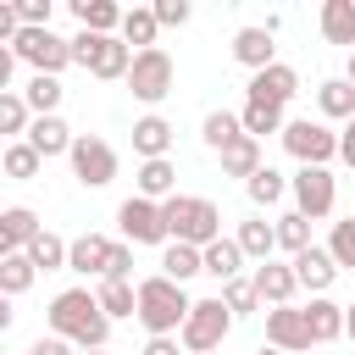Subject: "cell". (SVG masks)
<instances>
[{"mask_svg":"<svg viewBox=\"0 0 355 355\" xmlns=\"http://www.w3.org/2000/svg\"><path fill=\"white\" fill-rule=\"evenodd\" d=\"M161 222H166V239H172V244L205 250V244L222 239V211H216V200H200V194H172V200H161Z\"/></svg>","mask_w":355,"mask_h":355,"instance_id":"2","label":"cell"},{"mask_svg":"<svg viewBox=\"0 0 355 355\" xmlns=\"http://www.w3.org/2000/svg\"><path fill=\"white\" fill-rule=\"evenodd\" d=\"M150 11H155V22H161V28H183V22L194 17V6H189V0H155Z\"/></svg>","mask_w":355,"mask_h":355,"instance_id":"43","label":"cell"},{"mask_svg":"<svg viewBox=\"0 0 355 355\" xmlns=\"http://www.w3.org/2000/svg\"><path fill=\"white\" fill-rule=\"evenodd\" d=\"M344 338H355V305H344Z\"/></svg>","mask_w":355,"mask_h":355,"instance_id":"53","label":"cell"},{"mask_svg":"<svg viewBox=\"0 0 355 355\" xmlns=\"http://www.w3.org/2000/svg\"><path fill=\"white\" fill-rule=\"evenodd\" d=\"M288 189H294V211H300L305 222H316V216H327V211L338 205V183H333L327 166H300Z\"/></svg>","mask_w":355,"mask_h":355,"instance_id":"10","label":"cell"},{"mask_svg":"<svg viewBox=\"0 0 355 355\" xmlns=\"http://www.w3.org/2000/svg\"><path fill=\"white\" fill-rule=\"evenodd\" d=\"M133 150L144 155V161H166V150H172V122L166 116H139L133 122Z\"/></svg>","mask_w":355,"mask_h":355,"instance_id":"21","label":"cell"},{"mask_svg":"<svg viewBox=\"0 0 355 355\" xmlns=\"http://www.w3.org/2000/svg\"><path fill=\"white\" fill-rule=\"evenodd\" d=\"M50 0H17V17H22V28H50Z\"/></svg>","mask_w":355,"mask_h":355,"instance_id":"45","label":"cell"},{"mask_svg":"<svg viewBox=\"0 0 355 355\" xmlns=\"http://www.w3.org/2000/svg\"><path fill=\"white\" fill-rule=\"evenodd\" d=\"M0 355H6V349H0Z\"/></svg>","mask_w":355,"mask_h":355,"instance_id":"59","label":"cell"},{"mask_svg":"<svg viewBox=\"0 0 355 355\" xmlns=\"http://www.w3.org/2000/svg\"><path fill=\"white\" fill-rule=\"evenodd\" d=\"M133 183H139V200H172L178 194V166H172V155L166 161H139V172H133Z\"/></svg>","mask_w":355,"mask_h":355,"instance_id":"20","label":"cell"},{"mask_svg":"<svg viewBox=\"0 0 355 355\" xmlns=\"http://www.w3.org/2000/svg\"><path fill=\"white\" fill-rule=\"evenodd\" d=\"M11 72H17V55L11 44H0V94H11Z\"/></svg>","mask_w":355,"mask_h":355,"instance_id":"48","label":"cell"},{"mask_svg":"<svg viewBox=\"0 0 355 355\" xmlns=\"http://www.w3.org/2000/svg\"><path fill=\"white\" fill-rule=\"evenodd\" d=\"M327 255L338 261V272H344V266H355V216H344V222H333V239H327Z\"/></svg>","mask_w":355,"mask_h":355,"instance_id":"42","label":"cell"},{"mask_svg":"<svg viewBox=\"0 0 355 355\" xmlns=\"http://www.w3.org/2000/svg\"><path fill=\"white\" fill-rule=\"evenodd\" d=\"M244 189H250V205H277V200L288 194V183H283V172H277V166H261Z\"/></svg>","mask_w":355,"mask_h":355,"instance_id":"38","label":"cell"},{"mask_svg":"<svg viewBox=\"0 0 355 355\" xmlns=\"http://www.w3.org/2000/svg\"><path fill=\"white\" fill-rule=\"evenodd\" d=\"M300 316H305V333H311V344H333V338L344 333V305H333L327 294H311V305H305Z\"/></svg>","mask_w":355,"mask_h":355,"instance_id":"19","label":"cell"},{"mask_svg":"<svg viewBox=\"0 0 355 355\" xmlns=\"http://www.w3.org/2000/svg\"><path fill=\"white\" fill-rule=\"evenodd\" d=\"M28 355H78V349H72L67 338H55V333H50V338H33V344H28Z\"/></svg>","mask_w":355,"mask_h":355,"instance_id":"47","label":"cell"},{"mask_svg":"<svg viewBox=\"0 0 355 355\" xmlns=\"http://www.w3.org/2000/svg\"><path fill=\"white\" fill-rule=\"evenodd\" d=\"M72 17H78L89 33H111V28H122V6H116V0H72Z\"/></svg>","mask_w":355,"mask_h":355,"instance_id":"28","label":"cell"},{"mask_svg":"<svg viewBox=\"0 0 355 355\" xmlns=\"http://www.w3.org/2000/svg\"><path fill=\"white\" fill-rule=\"evenodd\" d=\"M266 344L283 349V355H311V333H305V316L294 305H272L266 311Z\"/></svg>","mask_w":355,"mask_h":355,"instance_id":"13","label":"cell"},{"mask_svg":"<svg viewBox=\"0 0 355 355\" xmlns=\"http://www.w3.org/2000/svg\"><path fill=\"white\" fill-rule=\"evenodd\" d=\"M44 316H50V333L67 338L72 349H105V338H111V316L100 311V300L89 288H61Z\"/></svg>","mask_w":355,"mask_h":355,"instance_id":"1","label":"cell"},{"mask_svg":"<svg viewBox=\"0 0 355 355\" xmlns=\"http://www.w3.org/2000/svg\"><path fill=\"white\" fill-rule=\"evenodd\" d=\"M316 105H322V116H327V122H338V116H355V89H349L344 78H327V83L316 89Z\"/></svg>","mask_w":355,"mask_h":355,"instance_id":"32","label":"cell"},{"mask_svg":"<svg viewBox=\"0 0 355 355\" xmlns=\"http://www.w3.org/2000/svg\"><path fill=\"white\" fill-rule=\"evenodd\" d=\"M261 166H266V161H261V144H255L250 133H244V139H233V144L222 150V178H244V183H250Z\"/></svg>","mask_w":355,"mask_h":355,"instance_id":"24","label":"cell"},{"mask_svg":"<svg viewBox=\"0 0 355 355\" xmlns=\"http://www.w3.org/2000/svg\"><path fill=\"white\" fill-rule=\"evenodd\" d=\"M111 250H116V239H105V233H78V239L67 244V272L105 277V266H111Z\"/></svg>","mask_w":355,"mask_h":355,"instance_id":"14","label":"cell"},{"mask_svg":"<svg viewBox=\"0 0 355 355\" xmlns=\"http://www.w3.org/2000/svg\"><path fill=\"white\" fill-rule=\"evenodd\" d=\"M250 283H255V294H261V305H288V300H294V288H300V277H294V266H283V261H261Z\"/></svg>","mask_w":355,"mask_h":355,"instance_id":"17","label":"cell"},{"mask_svg":"<svg viewBox=\"0 0 355 355\" xmlns=\"http://www.w3.org/2000/svg\"><path fill=\"white\" fill-rule=\"evenodd\" d=\"M17 28H22L17 6H11V0H0V44H11V39H17Z\"/></svg>","mask_w":355,"mask_h":355,"instance_id":"46","label":"cell"},{"mask_svg":"<svg viewBox=\"0 0 355 355\" xmlns=\"http://www.w3.org/2000/svg\"><path fill=\"white\" fill-rule=\"evenodd\" d=\"M255 355H283V349H272V344H261V349H255Z\"/></svg>","mask_w":355,"mask_h":355,"instance_id":"55","label":"cell"},{"mask_svg":"<svg viewBox=\"0 0 355 355\" xmlns=\"http://www.w3.org/2000/svg\"><path fill=\"white\" fill-rule=\"evenodd\" d=\"M11 322H17V311H11V300L0 294V338H6V327H11Z\"/></svg>","mask_w":355,"mask_h":355,"instance_id":"52","label":"cell"},{"mask_svg":"<svg viewBox=\"0 0 355 355\" xmlns=\"http://www.w3.org/2000/svg\"><path fill=\"white\" fill-rule=\"evenodd\" d=\"M211 355H216V349H211Z\"/></svg>","mask_w":355,"mask_h":355,"instance_id":"57","label":"cell"},{"mask_svg":"<svg viewBox=\"0 0 355 355\" xmlns=\"http://www.w3.org/2000/svg\"><path fill=\"white\" fill-rule=\"evenodd\" d=\"M72 61L89 72V78H128V67H133V50L116 39V33H89V28H78L72 33Z\"/></svg>","mask_w":355,"mask_h":355,"instance_id":"4","label":"cell"},{"mask_svg":"<svg viewBox=\"0 0 355 355\" xmlns=\"http://www.w3.org/2000/svg\"><path fill=\"white\" fill-rule=\"evenodd\" d=\"M22 139L39 150V161H50V155H72V139H78V133H72L61 116H33Z\"/></svg>","mask_w":355,"mask_h":355,"instance_id":"16","label":"cell"},{"mask_svg":"<svg viewBox=\"0 0 355 355\" xmlns=\"http://www.w3.org/2000/svg\"><path fill=\"white\" fill-rule=\"evenodd\" d=\"M22 255L33 261V272H61V266H67V239L50 233V227H39V239H33Z\"/></svg>","mask_w":355,"mask_h":355,"instance_id":"29","label":"cell"},{"mask_svg":"<svg viewBox=\"0 0 355 355\" xmlns=\"http://www.w3.org/2000/svg\"><path fill=\"white\" fill-rule=\"evenodd\" d=\"M78 355H105V349H78Z\"/></svg>","mask_w":355,"mask_h":355,"instance_id":"56","label":"cell"},{"mask_svg":"<svg viewBox=\"0 0 355 355\" xmlns=\"http://www.w3.org/2000/svg\"><path fill=\"white\" fill-rule=\"evenodd\" d=\"M155 33H161V22H155V11H150V6L122 11V33H116V39H122L128 50H133V44H139V50H155Z\"/></svg>","mask_w":355,"mask_h":355,"instance_id":"26","label":"cell"},{"mask_svg":"<svg viewBox=\"0 0 355 355\" xmlns=\"http://www.w3.org/2000/svg\"><path fill=\"white\" fill-rule=\"evenodd\" d=\"M189 311H194V300L183 294V283H172L161 272L139 283V322L150 327V338H178V327L189 322Z\"/></svg>","mask_w":355,"mask_h":355,"instance_id":"3","label":"cell"},{"mask_svg":"<svg viewBox=\"0 0 355 355\" xmlns=\"http://www.w3.org/2000/svg\"><path fill=\"white\" fill-rule=\"evenodd\" d=\"M94 300H100V311H105L111 322H122V316H139V283H111V277H100Z\"/></svg>","mask_w":355,"mask_h":355,"instance_id":"25","label":"cell"},{"mask_svg":"<svg viewBox=\"0 0 355 355\" xmlns=\"http://www.w3.org/2000/svg\"><path fill=\"white\" fill-rule=\"evenodd\" d=\"M178 349H183L178 338H150V344H144V355H178Z\"/></svg>","mask_w":355,"mask_h":355,"instance_id":"49","label":"cell"},{"mask_svg":"<svg viewBox=\"0 0 355 355\" xmlns=\"http://www.w3.org/2000/svg\"><path fill=\"white\" fill-rule=\"evenodd\" d=\"M0 222H6V233H11V239H17L22 250H28L33 239H39V216H33L28 205H6V211H0Z\"/></svg>","mask_w":355,"mask_h":355,"instance_id":"40","label":"cell"},{"mask_svg":"<svg viewBox=\"0 0 355 355\" xmlns=\"http://www.w3.org/2000/svg\"><path fill=\"white\" fill-rule=\"evenodd\" d=\"M283 150L300 161V166H327L333 155H338V133L327 128V122H311V116H300V122H283Z\"/></svg>","mask_w":355,"mask_h":355,"instance_id":"8","label":"cell"},{"mask_svg":"<svg viewBox=\"0 0 355 355\" xmlns=\"http://www.w3.org/2000/svg\"><path fill=\"white\" fill-rule=\"evenodd\" d=\"M172 83H178V67H172V55L155 44V50H133V67H128V89H133V100H144V105H161L166 94H172Z\"/></svg>","mask_w":355,"mask_h":355,"instance_id":"7","label":"cell"},{"mask_svg":"<svg viewBox=\"0 0 355 355\" xmlns=\"http://www.w3.org/2000/svg\"><path fill=\"white\" fill-rule=\"evenodd\" d=\"M344 83L355 89V50H349V61H344Z\"/></svg>","mask_w":355,"mask_h":355,"instance_id":"54","label":"cell"},{"mask_svg":"<svg viewBox=\"0 0 355 355\" xmlns=\"http://www.w3.org/2000/svg\"><path fill=\"white\" fill-rule=\"evenodd\" d=\"M233 61L250 67V72H266V67L277 61L272 33H266V28H239V33H233Z\"/></svg>","mask_w":355,"mask_h":355,"instance_id":"18","label":"cell"},{"mask_svg":"<svg viewBox=\"0 0 355 355\" xmlns=\"http://www.w3.org/2000/svg\"><path fill=\"white\" fill-rule=\"evenodd\" d=\"M300 94V72L294 67H283V61H272L266 72H250V105H288Z\"/></svg>","mask_w":355,"mask_h":355,"instance_id":"12","label":"cell"},{"mask_svg":"<svg viewBox=\"0 0 355 355\" xmlns=\"http://www.w3.org/2000/svg\"><path fill=\"white\" fill-rule=\"evenodd\" d=\"M61 78H44V72H33L28 78V89H22V100H28V111L33 116H55V105H61Z\"/></svg>","mask_w":355,"mask_h":355,"instance_id":"30","label":"cell"},{"mask_svg":"<svg viewBox=\"0 0 355 355\" xmlns=\"http://www.w3.org/2000/svg\"><path fill=\"white\" fill-rule=\"evenodd\" d=\"M200 266H205V277L233 283V277H239V266H244V250H239L233 239H216V244H205V250H200Z\"/></svg>","mask_w":355,"mask_h":355,"instance_id":"22","label":"cell"},{"mask_svg":"<svg viewBox=\"0 0 355 355\" xmlns=\"http://www.w3.org/2000/svg\"><path fill=\"white\" fill-rule=\"evenodd\" d=\"M67 161H72V178H78L83 189H105V183L116 178V150H111L105 139H94V133H78Z\"/></svg>","mask_w":355,"mask_h":355,"instance_id":"9","label":"cell"},{"mask_svg":"<svg viewBox=\"0 0 355 355\" xmlns=\"http://www.w3.org/2000/svg\"><path fill=\"white\" fill-rule=\"evenodd\" d=\"M0 166H6V178H17V183H28V178H39V150L28 144V139H17V144H6V155H0Z\"/></svg>","mask_w":355,"mask_h":355,"instance_id":"33","label":"cell"},{"mask_svg":"<svg viewBox=\"0 0 355 355\" xmlns=\"http://www.w3.org/2000/svg\"><path fill=\"white\" fill-rule=\"evenodd\" d=\"M338 155H344V161H349V166H355V122H349V128H344V133H338Z\"/></svg>","mask_w":355,"mask_h":355,"instance_id":"50","label":"cell"},{"mask_svg":"<svg viewBox=\"0 0 355 355\" xmlns=\"http://www.w3.org/2000/svg\"><path fill=\"white\" fill-rule=\"evenodd\" d=\"M272 233H277V250H288V255L311 250V222H305L300 211H283V216L272 222Z\"/></svg>","mask_w":355,"mask_h":355,"instance_id":"34","label":"cell"},{"mask_svg":"<svg viewBox=\"0 0 355 355\" xmlns=\"http://www.w3.org/2000/svg\"><path fill=\"white\" fill-rule=\"evenodd\" d=\"M116 222H122V244H172L166 239V222H161V205L155 200H139L128 194L116 205Z\"/></svg>","mask_w":355,"mask_h":355,"instance_id":"11","label":"cell"},{"mask_svg":"<svg viewBox=\"0 0 355 355\" xmlns=\"http://www.w3.org/2000/svg\"><path fill=\"white\" fill-rule=\"evenodd\" d=\"M33 277H39V272H33V261H28V255H6V261H0V294H6V300L28 294V288H33Z\"/></svg>","mask_w":355,"mask_h":355,"instance_id":"35","label":"cell"},{"mask_svg":"<svg viewBox=\"0 0 355 355\" xmlns=\"http://www.w3.org/2000/svg\"><path fill=\"white\" fill-rule=\"evenodd\" d=\"M233 244L244 250V261H272V250H277V233H272V222L250 216V222H239V239H233Z\"/></svg>","mask_w":355,"mask_h":355,"instance_id":"27","label":"cell"},{"mask_svg":"<svg viewBox=\"0 0 355 355\" xmlns=\"http://www.w3.org/2000/svg\"><path fill=\"white\" fill-rule=\"evenodd\" d=\"M200 139L222 155L233 139H244V128H239V116H233V111H211V116H205V128H200Z\"/></svg>","mask_w":355,"mask_h":355,"instance_id":"37","label":"cell"},{"mask_svg":"<svg viewBox=\"0 0 355 355\" xmlns=\"http://www.w3.org/2000/svg\"><path fill=\"white\" fill-rule=\"evenodd\" d=\"M227 327H233V311L222 305V294H216V300H194L189 322L178 327V344H183L189 355H211V349H222Z\"/></svg>","mask_w":355,"mask_h":355,"instance_id":"5","label":"cell"},{"mask_svg":"<svg viewBox=\"0 0 355 355\" xmlns=\"http://www.w3.org/2000/svg\"><path fill=\"white\" fill-rule=\"evenodd\" d=\"M349 122H355V116H349Z\"/></svg>","mask_w":355,"mask_h":355,"instance_id":"58","label":"cell"},{"mask_svg":"<svg viewBox=\"0 0 355 355\" xmlns=\"http://www.w3.org/2000/svg\"><path fill=\"white\" fill-rule=\"evenodd\" d=\"M28 122H33V111H28V100L11 89V94H0V133L17 144V133H28Z\"/></svg>","mask_w":355,"mask_h":355,"instance_id":"39","label":"cell"},{"mask_svg":"<svg viewBox=\"0 0 355 355\" xmlns=\"http://www.w3.org/2000/svg\"><path fill=\"white\" fill-rule=\"evenodd\" d=\"M6 255H22V244H17V239L6 233V222H0V261H6Z\"/></svg>","mask_w":355,"mask_h":355,"instance_id":"51","label":"cell"},{"mask_svg":"<svg viewBox=\"0 0 355 355\" xmlns=\"http://www.w3.org/2000/svg\"><path fill=\"white\" fill-rule=\"evenodd\" d=\"M239 128L261 144L266 133H283V111H277V105H244V111H239Z\"/></svg>","mask_w":355,"mask_h":355,"instance_id":"36","label":"cell"},{"mask_svg":"<svg viewBox=\"0 0 355 355\" xmlns=\"http://www.w3.org/2000/svg\"><path fill=\"white\" fill-rule=\"evenodd\" d=\"M105 277H111V283H133V244H122V239H116V250H111V266H105Z\"/></svg>","mask_w":355,"mask_h":355,"instance_id":"44","label":"cell"},{"mask_svg":"<svg viewBox=\"0 0 355 355\" xmlns=\"http://www.w3.org/2000/svg\"><path fill=\"white\" fill-rule=\"evenodd\" d=\"M222 305H227V311H233V322H239V316H250V311L261 305V294H255V283H250V277H233V283H222Z\"/></svg>","mask_w":355,"mask_h":355,"instance_id":"41","label":"cell"},{"mask_svg":"<svg viewBox=\"0 0 355 355\" xmlns=\"http://www.w3.org/2000/svg\"><path fill=\"white\" fill-rule=\"evenodd\" d=\"M11 55L28 61L33 72H44V78H61V67H72V39H61L50 28H17Z\"/></svg>","mask_w":355,"mask_h":355,"instance_id":"6","label":"cell"},{"mask_svg":"<svg viewBox=\"0 0 355 355\" xmlns=\"http://www.w3.org/2000/svg\"><path fill=\"white\" fill-rule=\"evenodd\" d=\"M288 266H294L300 288H311V294H327V288H333V277H338V261L327 255V244H311V250H300Z\"/></svg>","mask_w":355,"mask_h":355,"instance_id":"15","label":"cell"},{"mask_svg":"<svg viewBox=\"0 0 355 355\" xmlns=\"http://www.w3.org/2000/svg\"><path fill=\"white\" fill-rule=\"evenodd\" d=\"M322 39L355 50V0H322Z\"/></svg>","mask_w":355,"mask_h":355,"instance_id":"23","label":"cell"},{"mask_svg":"<svg viewBox=\"0 0 355 355\" xmlns=\"http://www.w3.org/2000/svg\"><path fill=\"white\" fill-rule=\"evenodd\" d=\"M205 266H200V250L194 244H166L161 250V277H172V283H189V277H200Z\"/></svg>","mask_w":355,"mask_h":355,"instance_id":"31","label":"cell"}]
</instances>
